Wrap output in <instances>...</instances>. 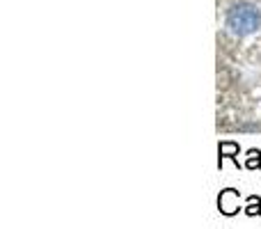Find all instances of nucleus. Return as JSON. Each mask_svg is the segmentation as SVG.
<instances>
[{"label": "nucleus", "instance_id": "1", "mask_svg": "<svg viewBox=\"0 0 261 229\" xmlns=\"http://www.w3.org/2000/svg\"><path fill=\"white\" fill-rule=\"evenodd\" d=\"M227 28L236 37H248L261 28V12L250 3H239L227 12Z\"/></svg>", "mask_w": 261, "mask_h": 229}, {"label": "nucleus", "instance_id": "2", "mask_svg": "<svg viewBox=\"0 0 261 229\" xmlns=\"http://www.w3.org/2000/svg\"><path fill=\"white\" fill-rule=\"evenodd\" d=\"M245 207H241V193L236 188H225L220 190L218 195V211L222 213L225 218H231V216H239Z\"/></svg>", "mask_w": 261, "mask_h": 229}, {"label": "nucleus", "instance_id": "3", "mask_svg": "<svg viewBox=\"0 0 261 229\" xmlns=\"http://www.w3.org/2000/svg\"><path fill=\"white\" fill-rule=\"evenodd\" d=\"M239 154H241V144L239 142H231V140H225V142H220V144H218V170H222V163H225V158L234 161V165L241 167Z\"/></svg>", "mask_w": 261, "mask_h": 229}, {"label": "nucleus", "instance_id": "4", "mask_svg": "<svg viewBox=\"0 0 261 229\" xmlns=\"http://www.w3.org/2000/svg\"><path fill=\"white\" fill-rule=\"evenodd\" d=\"M243 213L245 216H250V218H259L261 216V197L259 195H248Z\"/></svg>", "mask_w": 261, "mask_h": 229}, {"label": "nucleus", "instance_id": "5", "mask_svg": "<svg viewBox=\"0 0 261 229\" xmlns=\"http://www.w3.org/2000/svg\"><path fill=\"white\" fill-rule=\"evenodd\" d=\"M245 167H248V170H261V151L259 149H248V151H245Z\"/></svg>", "mask_w": 261, "mask_h": 229}]
</instances>
